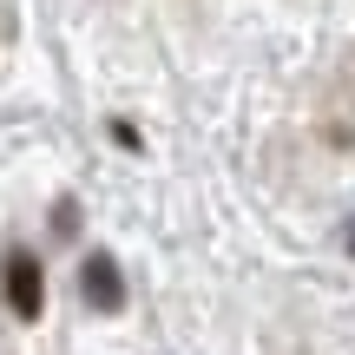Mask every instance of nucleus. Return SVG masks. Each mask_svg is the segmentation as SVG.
I'll return each mask as SVG.
<instances>
[{"mask_svg":"<svg viewBox=\"0 0 355 355\" xmlns=\"http://www.w3.org/2000/svg\"><path fill=\"white\" fill-rule=\"evenodd\" d=\"M0 290H7V309L20 322H33L40 309H46V277H40V263L26 250H7V263H0Z\"/></svg>","mask_w":355,"mask_h":355,"instance_id":"nucleus-1","label":"nucleus"},{"mask_svg":"<svg viewBox=\"0 0 355 355\" xmlns=\"http://www.w3.org/2000/svg\"><path fill=\"white\" fill-rule=\"evenodd\" d=\"M79 290H86V303L99 309V316H119V309H125V277H119V263L105 250H92L86 263H79Z\"/></svg>","mask_w":355,"mask_h":355,"instance_id":"nucleus-2","label":"nucleus"}]
</instances>
